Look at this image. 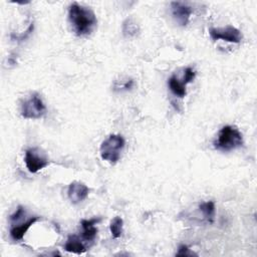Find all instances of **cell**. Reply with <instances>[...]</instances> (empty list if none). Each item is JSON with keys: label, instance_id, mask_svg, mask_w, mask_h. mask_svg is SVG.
<instances>
[{"label": "cell", "instance_id": "obj_2", "mask_svg": "<svg viewBox=\"0 0 257 257\" xmlns=\"http://www.w3.org/2000/svg\"><path fill=\"white\" fill-rule=\"evenodd\" d=\"M242 134L234 125L223 126L214 142V148L221 152H230L242 147Z\"/></svg>", "mask_w": 257, "mask_h": 257}, {"label": "cell", "instance_id": "obj_3", "mask_svg": "<svg viewBox=\"0 0 257 257\" xmlns=\"http://www.w3.org/2000/svg\"><path fill=\"white\" fill-rule=\"evenodd\" d=\"M124 140L120 135H109L100 145L99 153L102 160L114 165L120 159L124 148Z\"/></svg>", "mask_w": 257, "mask_h": 257}, {"label": "cell", "instance_id": "obj_1", "mask_svg": "<svg viewBox=\"0 0 257 257\" xmlns=\"http://www.w3.org/2000/svg\"><path fill=\"white\" fill-rule=\"evenodd\" d=\"M68 21L76 36L90 35L96 28L97 19L94 12L85 6L74 2L68 9Z\"/></svg>", "mask_w": 257, "mask_h": 257}, {"label": "cell", "instance_id": "obj_9", "mask_svg": "<svg viewBox=\"0 0 257 257\" xmlns=\"http://www.w3.org/2000/svg\"><path fill=\"white\" fill-rule=\"evenodd\" d=\"M38 220V217L37 216H34L30 219H28L26 222L24 223H21L19 225H14L12 226V228L10 229V236L13 240L15 241H19V240H22L25 233L28 231V229Z\"/></svg>", "mask_w": 257, "mask_h": 257}, {"label": "cell", "instance_id": "obj_10", "mask_svg": "<svg viewBox=\"0 0 257 257\" xmlns=\"http://www.w3.org/2000/svg\"><path fill=\"white\" fill-rule=\"evenodd\" d=\"M100 221V218H93L89 220H81L82 227V238L85 241H92L96 237L97 228L95 225Z\"/></svg>", "mask_w": 257, "mask_h": 257}, {"label": "cell", "instance_id": "obj_7", "mask_svg": "<svg viewBox=\"0 0 257 257\" xmlns=\"http://www.w3.org/2000/svg\"><path fill=\"white\" fill-rule=\"evenodd\" d=\"M171 13L176 23L182 27H185L190 21L193 8L186 2L173 1L171 2Z\"/></svg>", "mask_w": 257, "mask_h": 257}, {"label": "cell", "instance_id": "obj_16", "mask_svg": "<svg viewBox=\"0 0 257 257\" xmlns=\"http://www.w3.org/2000/svg\"><path fill=\"white\" fill-rule=\"evenodd\" d=\"M195 75H196V71H195L192 67H187V68L185 69L183 81H184L186 84H188V83H190V82L195 78Z\"/></svg>", "mask_w": 257, "mask_h": 257}, {"label": "cell", "instance_id": "obj_6", "mask_svg": "<svg viewBox=\"0 0 257 257\" xmlns=\"http://www.w3.org/2000/svg\"><path fill=\"white\" fill-rule=\"evenodd\" d=\"M24 162L30 173H37L49 165L47 158L37 149H28L25 151Z\"/></svg>", "mask_w": 257, "mask_h": 257}, {"label": "cell", "instance_id": "obj_5", "mask_svg": "<svg viewBox=\"0 0 257 257\" xmlns=\"http://www.w3.org/2000/svg\"><path fill=\"white\" fill-rule=\"evenodd\" d=\"M209 35L213 40H224L227 42L231 43H240L243 39V34L242 32L232 26V25H227L225 27H220V28H210L209 29Z\"/></svg>", "mask_w": 257, "mask_h": 257}, {"label": "cell", "instance_id": "obj_12", "mask_svg": "<svg viewBox=\"0 0 257 257\" xmlns=\"http://www.w3.org/2000/svg\"><path fill=\"white\" fill-rule=\"evenodd\" d=\"M168 85L172 93L180 98H183L186 96V83L184 81H180L179 78L176 75H172L168 79Z\"/></svg>", "mask_w": 257, "mask_h": 257}, {"label": "cell", "instance_id": "obj_14", "mask_svg": "<svg viewBox=\"0 0 257 257\" xmlns=\"http://www.w3.org/2000/svg\"><path fill=\"white\" fill-rule=\"evenodd\" d=\"M199 209L203 214L204 218L209 222L213 223L214 216H215V204L213 201H207L200 204Z\"/></svg>", "mask_w": 257, "mask_h": 257}, {"label": "cell", "instance_id": "obj_15", "mask_svg": "<svg viewBox=\"0 0 257 257\" xmlns=\"http://www.w3.org/2000/svg\"><path fill=\"white\" fill-rule=\"evenodd\" d=\"M122 227H123V220L120 217L116 216L111 220L110 225H109V230H110L112 238L117 239L121 236Z\"/></svg>", "mask_w": 257, "mask_h": 257}, {"label": "cell", "instance_id": "obj_11", "mask_svg": "<svg viewBox=\"0 0 257 257\" xmlns=\"http://www.w3.org/2000/svg\"><path fill=\"white\" fill-rule=\"evenodd\" d=\"M64 249L67 252L74 253V254H82L86 251L84 244L81 242V240L76 235L68 236L66 243L64 245Z\"/></svg>", "mask_w": 257, "mask_h": 257}, {"label": "cell", "instance_id": "obj_4", "mask_svg": "<svg viewBox=\"0 0 257 257\" xmlns=\"http://www.w3.org/2000/svg\"><path fill=\"white\" fill-rule=\"evenodd\" d=\"M46 112V106L38 93L31 94L21 103L20 113L22 117L29 119L41 118Z\"/></svg>", "mask_w": 257, "mask_h": 257}, {"label": "cell", "instance_id": "obj_17", "mask_svg": "<svg viewBox=\"0 0 257 257\" xmlns=\"http://www.w3.org/2000/svg\"><path fill=\"white\" fill-rule=\"evenodd\" d=\"M192 254H194V253L190 252L188 246H186V245H181L179 247V251L177 253L178 256H186V255H192Z\"/></svg>", "mask_w": 257, "mask_h": 257}, {"label": "cell", "instance_id": "obj_8", "mask_svg": "<svg viewBox=\"0 0 257 257\" xmlns=\"http://www.w3.org/2000/svg\"><path fill=\"white\" fill-rule=\"evenodd\" d=\"M89 193V189L81 182L74 181L68 185L67 197L72 204H78L84 201Z\"/></svg>", "mask_w": 257, "mask_h": 257}, {"label": "cell", "instance_id": "obj_13", "mask_svg": "<svg viewBox=\"0 0 257 257\" xmlns=\"http://www.w3.org/2000/svg\"><path fill=\"white\" fill-rule=\"evenodd\" d=\"M140 32V26L133 18H126L122 23V33L126 38L136 37Z\"/></svg>", "mask_w": 257, "mask_h": 257}]
</instances>
